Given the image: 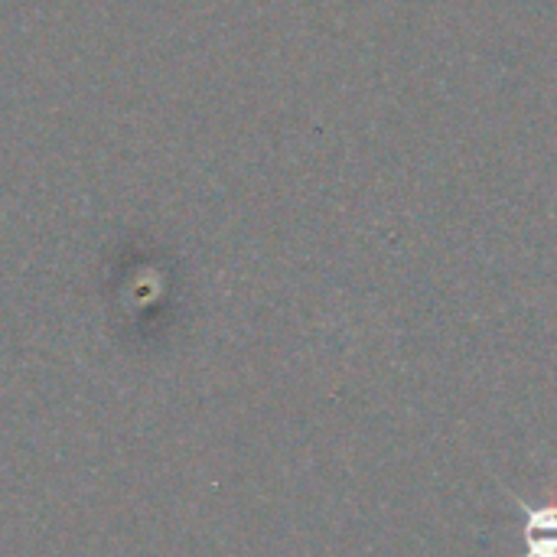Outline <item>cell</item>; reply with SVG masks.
<instances>
[{"label":"cell","instance_id":"6da1fadb","mask_svg":"<svg viewBox=\"0 0 557 557\" xmlns=\"http://www.w3.org/2000/svg\"><path fill=\"white\" fill-rule=\"evenodd\" d=\"M516 506L522 509V539H525V555L522 557H557V503L548 506H529L516 493H509Z\"/></svg>","mask_w":557,"mask_h":557}]
</instances>
